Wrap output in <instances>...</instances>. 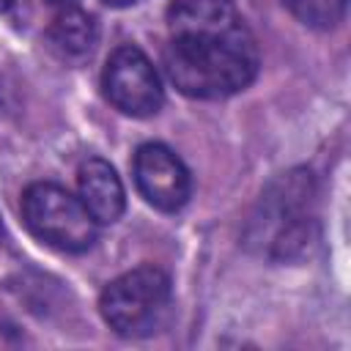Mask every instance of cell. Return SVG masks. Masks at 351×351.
<instances>
[{
	"label": "cell",
	"mask_w": 351,
	"mask_h": 351,
	"mask_svg": "<svg viewBox=\"0 0 351 351\" xmlns=\"http://www.w3.org/2000/svg\"><path fill=\"white\" fill-rule=\"evenodd\" d=\"M107 5H112V8H123V5H132V3H137V0H104Z\"/></svg>",
	"instance_id": "cell-10"
},
{
	"label": "cell",
	"mask_w": 351,
	"mask_h": 351,
	"mask_svg": "<svg viewBox=\"0 0 351 351\" xmlns=\"http://www.w3.org/2000/svg\"><path fill=\"white\" fill-rule=\"evenodd\" d=\"M49 47L63 58V60H77L85 58L93 44H96V22L90 14L66 5V11H60L49 27Z\"/></svg>",
	"instance_id": "cell-8"
},
{
	"label": "cell",
	"mask_w": 351,
	"mask_h": 351,
	"mask_svg": "<svg viewBox=\"0 0 351 351\" xmlns=\"http://www.w3.org/2000/svg\"><path fill=\"white\" fill-rule=\"evenodd\" d=\"M22 219L27 230L63 252H85L96 241V219L80 197L52 181H36L22 195Z\"/></svg>",
	"instance_id": "cell-3"
},
{
	"label": "cell",
	"mask_w": 351,
	"mask_h": 351,
	"mask_svg": "<svg viewBox=\"0 0 351 351\" xmlns=\"http://www.w3.org/2000/svg\"><path fill=\"white\" fill-rule=\"evenodd\" d=\"M77 184H80V200L85 203V208L90 211V217L96 222L107 225L123 214V206H126L123 184L110 162H104L99 156L85 159L80 165Z\"/></svg>",
	"instance_id": "cell-7"
},
{
	"label": "cell",
	"mask_w": 351,
	"mask_h": 351,
	"mask_svg": "<svg viewBox=\"0 0 351 351\" xmlns=\"http://www.w3.org/2000/svg\"><path fill=\"white\" fill-rule=\"evenodd\" d=\"M134 184L140 195L159 211H178L192 192L184 162L162 143H145L132 162Z\"/></svg>",
	"instance_id": "cell-6"
},
{
	"label": "cell",
	"mask_w": 351,
	"mask_h": 351,
	"mask_svg": "<svg viewBox=\"0 0 351 351\" xmlns=\"http://www.w3.org/2000/svg\"><path fill=\"white\" fill-rule=\"evenodd\" d=\"M101 85L107 99L132 118H148L165 101V90L156 69L151 66L145 52L132 44L118 47L107 58Z\"/></svg>",
	"instance_id": "cell-4"
},
{
	"label": "cell",
	"mask_w": 351,
	"mask_h": 351,
	"mask_svg": "<svg viewBox=\"0 0 351 351\" xmlns=\"http://www.w3.org/2000/svg\"><path fill=\"white\" fill-rule=\"evenodd\" d=\"M101 315L123 337H143L159 329L170 307V277L156 266H137L115 277L99 299Z\"/></svg>",
	"instance_id": "cell-2"
},
{
	"label": "cell",
	"mask_w": 351,
	"mask_h": 351,
	"mask_svg": "<svg viewBox=\"0 0 351 351\" xmlns=\"http://www.w3.org/2000/svg\"><path fill=\"white\" fill-rule=\"evenodd\" d=\"M165 69L192 99H225L258 71V47L233 0H173Z\"/></svg>",
	"instance_id": "cell-1"
},
{
	"label": "cell",
	"mask_w": 351,
	"mask_h": 351,
	"mask_svg": "<svg viewBox=\"0 0 351 351\" xmlns=\"http://www.w3.org/2000/svg\"><path fill=\"white\" fill-rule=\"evenodd\" d=\"M49 3H60V5H71L74 0H49Z\"/></svg>",
	"instance_id": "cell-12"
},
{
	"label": "cell",
	"mask_w": 351,
	"mask_h": 351,
	"mask_svg": "<svg viewBox=\"0 0 351 351\" xmlns=\"http://www.w3.org/2000/svg\"><path fill=\"white\" fill-rule=\"evenodd\" d=\"M310 203V178L288 176L263 197L261 236L269 233V247L277 258H293L310 239V219L304 206Z\"/></svg>",
	"instance_id": "cell-5"
},
{
	"label": "cell",
	"mask_w": 351,
	"mask_h": 351,
	"mask_svg": "<svg viewBox=\"0 0 351 351\" xmlns=\"http://www.w3.org/2000/svg\"><path fill=\"white\" fill-rule=\"evenodd\" d=\"M285 8L310 27H335L346 14V0H282Z\"/></svg>",
	"instance_id": "cell-9"
},
{
	"label": "cell",
	"mask_w": 351,
	"mask_h": 351,
	"mask_svg": "<svg viewBox=\"0 0 351 351\" xmlns=\"http://www.w3.org/2000/svg\"><path fill=\"white\" fill-rule=\"evenodd\" d=\"M8 8H11V0H0V14L8 11Z\"/></svg>",
	"instance_id": "cell-11"
}]
</instances>
